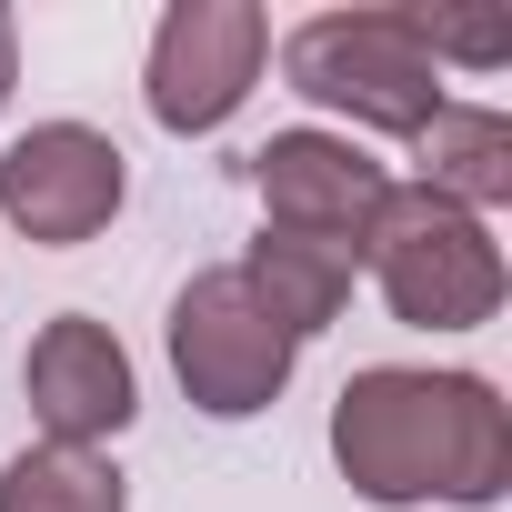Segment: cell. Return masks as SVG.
I'll return each instance as SVG.
<instances>
[{
  "instance_id": "cell-6",
  "label": "cell",
  "mask_w": 512,
  "mask_h": 512,
  "mask_svg": "<svg viewBox=\"0 0 512 512\" xmlns=\"http://www.w3.org/2000/svg\"><path fill=\"white\" fill-rule=\"evenodd\" d=\"M131 201V161L111 131L91 121H31L11 151H0V221L41 251H81L121 221Z\"/></svg>"
},
{
  "instance_id": "cell-12",
  "label": "cell",
  "mask_w": 512,
  "mask_h": 512,
  "mask_svg": "<svg viewBox=\"0 0 512 512\" xmlns=\"http://www.w3.org/2000/svg\"><path fill=\"white\" fill-rule=\"evenodd\" d=\"M422 51H432V61L492 71V61H512V21H482V11H422Z\"/></svg>"
},
{
  "instance_id": "cell-1",
  "label": "cell",
  "mask_w": 512,
  "mask_h": 512,
  "mask_svg": "<svg viewBox=\"0 0 512 512\" xmlns=\"http://www.w3.org/2000/svg\"><path fill=\"white\" fill-rule=\"evenodd\" d=\"M332 462L382 512H412V502L492 512L512 492V402L482 372L372 362L332 402Z\"/></svg>"
},
{
  "instance_id": "cell-8",
  "label": "cell",
  "mask_w": 512,
  "mask_h": 512,
  "mask_svg": "<svg viewBox=\"0 0 512 512\" xmlns=\"http://www.w3.org/2000/svg\"><path fill=\"white\" fill-rule=\"evenodd\" d=\"M21 392H31V422L41 442H71V452H101L131 432L141 412V382H131V352L111 322L91 312H61L31 332V362H21Z\"/></svg>"
},
{
  "instance_id": "cell-3",
  "label": "cell",
  "mask_w": 512,
  "mask_h": 512,
  "mask_svg": "<svg viewBox=\"0 0 512 512\" xmlns=\"http://www.w3.org/2000/svg\"><path fill=\"white\" fill-rule=\"evenodd\" d=\"M282 81L352 131L422 141L442 111V61L422 51V11H312L282 31Z\"/></svg>"
},
{
  "instance_id": "cell-5",
  "label": "cell",
  "mask_w": 512,
  "mask_h": 512,
  "mask_svg": "<svg viewBox=\"0 0 512 512\" xmlns=\"http://www.w3.org/2000/svg\"><path fill=\"white\" fill-rule=\"evenodd\" d=\"M272 61V11L262 0H171L151 61H141V101L171 141H211L251 91H262Z\"/></svg>"
},
{
  "instance_id": "cell-13",
  "label": "cell",
  "mask_w": 512,
  "mask_h": 512,
  "mask_svg": "<svg viewBox=\"0 0 512 512\" xmlns=\"http://www.w3.org/2000/svg\"><path fill=\"white\" fill-rule=\"evenodd\" d=\"M11 81H21V21L0 11V111H11Z\"/></svg>"
},
{
  "instance_id": "cell-4",
  "label": "cell",
  "mask_w": 512,
  "mask_h": 512,
  "mask_svg": "<svg viewBox=\"0 0 512 512\" xmlns=\"http://www.w3.org/2000/svg\"><path fill=\"white\" fill-rule=\"evenodd\" d=\"M292 362H302V342L251 302V282L231 262L181 282V302H171V372H181L191 412H211V422L272 412L292 392Z\"/></svg>"
},
{
  "instance_id": "cell-10",
  "label": "cell",
  "mask_w": 512,
  "mask_h": 512,
  "mask_svg": "<svg viewBox=\"0 0 512 512\" xmlns=\"http://www.w3.org/2000/svg\"><path fill=\"white\" fill-rule=\"evenodd\" d=\"M412 151H422V191L462 201L472 221H492V211L512 201V121H502L492 101H442Z\"/></svg>"
},
{
  "instance_id": "cell-7",
  "label": "cell",
  "mask_w": 512,
  "mask_h": 512,
  "mask_svg": "<svg viewBox=\"0 0 512 512\" xmlns=\"http://www.w3.org/2000/svg\"><path fill=\"white\" fill-rule=\"evenodd\" d=\"M392 171L352 141V131H272L251 151V201H262V231H312V241H352L372 231Z\"/></svg>"
},
{
  "instance_id": "cell-2",
  "label": "cell",
  "mask_w": 512,
  "mask_h": 512,
  "mask_svg": "<svg viewBox=\"0 0 512 512\" xmlns=\"http://www.w3.org/2000/svg\"><path fill=\"white\" fill-rule=\"evenodd\" d=\"M362 272L392 302V322H412V332H482L502 312V292H512L492 221H472L462 201H442L422 181L382 191V211L362 231Z\"/></svg>"
},
{
  "instance_id": "cell-9",
  "label": "cell",
  "mask_w": 512,
  "mask_h": 512,
  "mask_svg": "<svg viewBox=\"0 0 512 512\" xmlns=\"http://www.w3.org/2000/svg\"><path fill=\"white\" fill-rule=\"evenodd\" d=\"M231 272L251 282V302H262L292 342H312V332L342 322V302H352V282H362V251H352V241H312V231H262Z\"/></svg>"
},
{
  "instance_id": "cell-11",
  "label": "cell",
  "mask_w": 512,
  "mask_h": 512,
  "mask_svg": "<svg viewBox=\"0 0 512 512\" xmlns=\"http://www.w3.org/2000/svg\"><path fill=\"white\" fill-rule=\"evenodd\" d=\"M0 512H131V482L111 452L31 442V452L0 462Z\"/></svg>"
}]
</instances>
